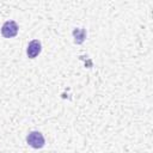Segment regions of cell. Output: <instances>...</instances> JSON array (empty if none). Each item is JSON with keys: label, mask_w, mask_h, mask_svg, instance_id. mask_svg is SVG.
I'll return each instance as SVG.
<instances>
[{"label": "cell", "mask_w": 153, "mask_h": 153, "mask_svg": "<svg viewBox=\"0 0 153 153\" xmlns=\"http://www.w3.org/2000/svg\"><path fill=\"white\" fill-rule=\"evenodd\" d=\"M18 33V25L14 20H7L1 27V35L5 38H12Z\"/></svg>", "instance_id": "2"}, {"label": "cell", "mask_w": 153, "mask_h": 153, "mask_svg": "<svg viewBox=\"0 0 153 153\" xmlns=\"http://www.w3.org/2000/svg\"><path fill=\"white\" fill-rule=\"evenodd\" d=\"M26 142L32 147V148H42L44 146V136L42 135V133L39 131H31L27 137H26Z\"/></svg>", "instance_id": "1"}, {"label": "cell", "mask_w": 153, "mask_h": 153, "mask_svg": "<svg viewBox=\"0 0 153 153\" xmlns=\"http://www.w3.org/2000/svg\"><path fill=\"white\" fill-rule=\"evenodd\" d=\"M42 50V45H41V42L37 41V39H33L31 41L29 44H27V48H26V54L29 56V59H35Z\"/></svg>", "instance_id": "3"}, {"label": "cell", "mask_w": 153, "mask_h": 153, "mask_svg": "<svg viewBox=\"0 0 153 153\" xmlns=\"http://www.w3.org/2000/svg\"><path fill=\"white\" fill-rule=\"evenodd\" d=\"M73 37H74V42L76 44H81L85 41V38H86V31H85V29H82V27L74 29L73 30Z\"/></svg>", "instance_id": "4"}]
</instances>
